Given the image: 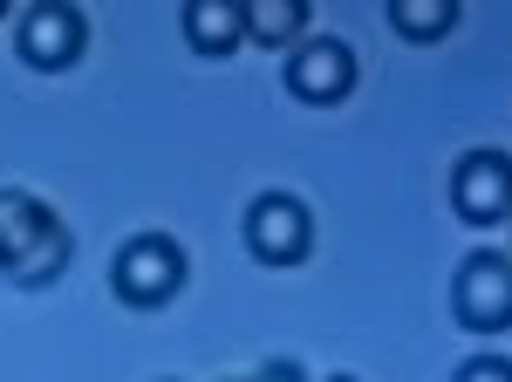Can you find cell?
Here are the masks:
<instances>
[{"label":"cell","mask_w":512,"mask_h":382,"mask_svg":"<svg viewBox=\"0 0 512 382\" xmlns=\"http://www.w3.org/2000/svg\"><path fill=\"white\" fill-rule=\"evenodd\" d=\"M62 267H69V226L35 191L0 185V273L14 287H48Z\"/></svg>","instance_id":"cell-1"},{"label":"cell","mask_w":512,"mask_h":382,"mask_svg":"<svg viewBox=\"0 0 512 382\" xmlns=\"http://www.w3.org/2000/svg\"><path fill=\"white\" fill-rule=\"evenodd\" d=\"M185 246L171 239V232H137V239H123V253L110 260V280H117V294L130 307H164L185 294Z\"/></svg>","instance_id":"cell-2"},{"label":"cell","mask_w":512,"mask_h":382,"mask_svg":"<svg viewBox=\"0 0 512 382\" xmlns=\"http://www.w3.org/2000/svg\"><path fill=\"white\" fill-rule=\"evenodd\" d=\"M451 314L472 335H506L512 328V260L506 253L478 246V253L458 260V273H451Z\"/></svg>","instance_id":"cell-3"},{"label":"cell","mask_w":512,"mask_h":382,"mask_svg":"<svg viewBox=\"0 0 512 382\" xmlns=\"http://www.w3.org/2000/svg\"><path fill=\"white\" fill-rule=\"evenodd\" d=\"M14 55L28 69H41V76L76 69L82 55H89V14H82L76 0H35L21 14V28H14Z\"/></svg>","instance_id":"cell-4"},{"label":"cell","mask_w":512,"mask_h":382,"mask_svg":"<svg viewBox=\"0 0 512 382\" xmlns=\"http://www.w3.org/2000/svg\"><path fill=\"white\" fill-rule=\"evenodd\" d=\"M246 253L260 267H301L315 253V212L294 191H260L246 205Z\"/></svg>","instance_id":"cell-5"},{"label":"cell","mask_w":512,"mask_h":382,"mask_svg":"<svg viewBox=\"0 0 512 382\" xmlns=\"http://www.w3.org/2000/svg\"><path fill=\"white\" fill-rule=\"evenodd\" d=\"M355 89V48L335 35H301L287 48V96L308 110H335Z\"/></svg>","instance_id":"cell-6"},{"label":"cell","mask_w":512,"mask_h":382,"mask_svg":"<svg viewBox=\"0 0 512 382\" xmlns=\"http://www.w3.org/2000/svg\"><path fill=\"white\" fill-rule=\"evenodd\" d=\"M451 212L465 226L492 232L512 219V157L506 151H465L451 164Z\"/></svg>","instance_id":"cell-7"},{"label":"cell","mask_w":512,"mask_h":382,"mask_svg":"<svg viewBox=\"0 0 512 382\" xmlns=\"http://www.w3.org/2000/svg\"><path fill=\"white\" fill-rule=\"evenodd\" d=\"M178 28H185V48L192 55L226 62L239 41H246V0H185L178 7Z\"/></svg>","instance_id":"cell-8"},{"label":"cell","mask_w":512,"mask_h":382,"mask_svg":"<svg viewBox=\"0 0 512 382\" xmlns=\"http://www.w3.org/2000/svg\"><path fill=\"white\" fill-rule=\"evenodd\" d=\"M308 28V0H246V41L260 48H294Z\"/></svg>","instance_id":"cell-9"},{"label":"cell","mask_w":512,"mask_h":382,"mask_svg":"<svg viewBox=\"0 0 512 382\" xmlns=\"http://www.w3.org/2000/svg\"><path fill=\"white\" fill-rule=\"evenodd\" d=\"M390 21L403 41H444L458 28V0H390Z\"/></svg>","instance_id":"cell-10"},{"label":"cell","mask_w":512,"mask_h":382,"mask_svg":"<svg viewBox=\"0 0 512 382\" xmlns=\"http://www.w3.org/2000/svg\"><path fill=\"white\" fill-rule=\"evenodd\" d=\"M451 382H512V362L506 355H472V362H458Z\"/></svg>","instance_id":"cell-11"},{"label":"cell","mask_w":512,"mask_h":382,"mask_svg":"<svg viewBox=\"0 0 512 382\" xmlns=\"http://www.w3.org/2000/svg\"><path fill=\"white\" fill-rule=\"evenodd\" d=\"M253 382H308V369H301V362H287V355H274V362H267Z\"/></svg>","instance_id":"cell-12"},{"label":"cell","mask_w":512,"mask_h":382,"mask_svg":"<svg viewBox=\"0 0 512 382\" xmlns=\"http://www.w3.org/2000/svg\"><path fill=\"white\" fill-rule=\"evenodd\" d=\"M328 382H355V376H328Z\"/></svg>","instance_id":"cell-13"},{"label":"cell","mask_w":512,"mask_h":382,"mask_svg":"<svg viewBox=\"0 0 512 382\" xmlns=\"http://www.w3.org/2000/svg\"><path fill=\"white\" fill-rule=\"evenodd\" d=\"M0 14H7V0H0Z\"/></svg>","instance_id":"cell-14"},{"label":"cell","mask_w":512,"mask_h":382,"mask_svg":"<svg viewBox=\"0 0 512 382\" xmlns=\"http://www.w3.org/2000/svg\"><path fill=\"white\" fill-rule=\"evenodd\" d=\"M164 382H171V376H164Z\"/></svg>","instance_id":"cell-15"}]
</instances>
